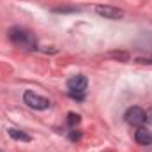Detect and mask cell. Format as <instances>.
Instances as JSON below:
<instances>
[{
    "mask_svg": "<svg viewBox=\"0 0 152 152\" xmlns=\"http://www.w3.org/2000/svg\"><path fill=\"white\" fill-rule=\"evenodd\" d=\"M145 122H147V124H152V110L145 112Z\"/></svg>",
    "mask_w": 152,
    "mask_h": 152,
    "instance_id": "obj_12",
    "label": "cell"
},
{
    "mask_svg": "<svg viewBox=\"0 0 152 152\" xmlns=\"http://www.w3.org/2000/svg\"><path fill=\"white\" fill-rule=\"evenodd\" d=\"M7 133H9V136H11L12 140H18V142H30V140H32L28 134H25L23 131H18V129H9Z\"/></svg>",
    "mask_w": 152,
    "mask_h": 152,
    "instance_id": "obj_7",
    "label": "cell"
},
{
    "mask_svg": "<svg viewBox=\"0 0 152 152\" xmlns=\"http://www.w3.org/2000/svg\"><path fill=\"white\" fill-rule=\"evenodd\" d=\"M87 85H88V81H87V78L83 75H76V76H73V78L67 80V88H69V92H85Z\"/></svg>",
    "mask_w": 152,
    "mask_h": 152,
    "instance_id": "obj_5",
    "label": "cell"
},
{
    "mask_svg": "<svg viewBox=\"0 0 152 152\" xmlns=\"http://www.w3.org/2000/svg\"><path fill=\"white\" fill-rule=\"evenodd\" d=\"M126 122L129 126H134V127H142L145 124V110H142L140 106H133L126 112Z\"/></svg>",
    "mask_w": 152,
    "mask_h": 152,
    "instance_id": "obj_3",
    "label": "cell"
},
{
    "mask_svg": "<svg viewBox=\"0 0 152 152\" xmlns=\"http://www.w3.org/2000/svg\"><path fill=\"white\" fill-rule=\"evenodd\" d=\"M80 120H81V117L78 113H75V112H71V113L67 115V124H69L71 127H76V126L80 124Z\"/></svg>",
    "mask_w": 152,
    "mask_h": 152,
    "instance_id": "obj_8",
    "label": "cell"
},
{
    "mask_svg": "<svg viewBox=\"0 0 152 152\" xmlns=\"http://www.w3.org/2000/svg\"><path fill=\"white\" fill-rule=\"evenodd\" d=\"M108 57H115V58H118V60H127V58H129V55H127V53H124V51H117V53H108Z\"/></svg>",
    "mask_w": 152,
    "mask_h": 152,
    "instance_id": "obj_9",
    "label": "cell"
},
{
    "mask_svg": "<svg viewBox=\"0 0 152 152\" xmlns=\"http://www.w3.org/2000/svg\"><path fill=\"white\" fill-rule=\"evenodd\" d=\"M80 136H81V133L80 131H71V134H69V138L75 142V140H80Z\"/></svg>",
    "mask_w": 152,
    "mask_h": 152,
    "instance_id": "obj_11",
    "label": "cell"
},
{
    "mask_svg": "<svg viewBox=\"0 0 152 152\" xmlns=\"http://www.w3.org/2000/svg\"><path fill=\"white\" fill-rule=\"evenodd\" d=\"M23 101H25L27 106H30L34 110H48L50 108V101L46 97H41L34 90H27L23 94Z\"/></svg>",
    "mask_w": 152,
    "mask_h": 152,
    "instance_id": "obj_2",
    "label": "cell"
},
{
    "mask_svg": "<svg viewBox=\"0 0 152 152\" xmlns=\"http://www.w3.org/2000/svg\"><path fill=\"white\" fill-rule=\"evenodd\" d=\"M96 12L106 20H120L124 16V11L118 9V7H113V5H97L96 7Z\"/></svg>",
    "mask_w": 152,
    "mask_h": 152,
    "instance_id": "obj_4",
    "label": "cell"
},
{
    "mask_svg": "<svg viewBox=\"0 0 152 152\" xmlns=\"http://www.w3.org/2000/svg\"><path fill=\"white\" fill-rule=\"evenodd\" d=\"M140 62H143V64H152V57H151V58H145V60H143V58H140Z\"/></svg>",
    "mask_w": 152,
    "mask_h": 152,
    "instance_id": "obj_13",
    "label": "cell"
},
{
    "mask_svg": "<svg viewBox=\"0 0 152 152\" xmlns=\"http://www.w3.org/2000/svg\"><path fill=\"white\" fill-rule=\"evenodd\" d=\"M134 140H136L140 145L149 147V145H152V133L147 127H138L136 133H134Z\"/></svg>",
    "mask_w": 152,
    "mask_h": 152,
    "instance_id": "obj_6",
    "label": "cell"
},
{
    "mask_svg": "<svg viewBox=\"0 0 152 152\" xmlns=\"http://www.w3.org/2000/svg\"><path fill=\"white\" fill-rule=\"evenodd\" d=\"M69 96H71L73 99H78V101H83V97H85V92H69Z\"/></svg>",
    "mask_w": 152,
    "mask_h": 152,
    "instance_id": "obj_10",
    "label": "cell"
},
{
    "mask_svg": "<svg viewBox=\"0 0 152 152\" xmlns=\"http://www.w3.org/2000/svg\"><path fill=\"white\" fill-rule=\"evenodd\" d=\"M9 39L14 46L23 48V50H34L36 48V37L32 32H28L27 28L21 27H12L9 30Z\"/></svg>",
    "mask_w": 152,
    "mask_h": 152,
    "instance_id": "obj_1",
    "label": "cell"
}]
</instances>
